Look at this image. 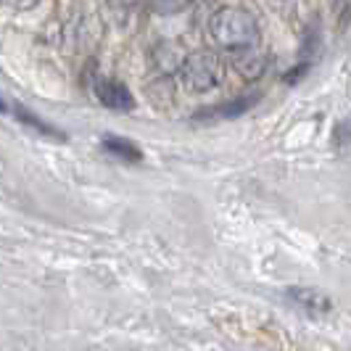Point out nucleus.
<instances>
[{
	"instance_id": "f03ea898",
	"label": "nucleus",
	"mask_w": 351,
	"mask_h": 351,
	"mask_svg": "<svg viewBox=\"0 0 351 351\" xmlns=\"http://www.w3.org/2000/svg\"><path fill=\"white\" fill-rule=\"evenodd\" d=\"M180 80L191 93H209L225 80V61L214 51H195L185 58Z\"/></svg>"
},
{
	"instance_id": "9d476101",
	"label": "nucleus",
	"mask_w": 351,
	"mask_h": 351,
	"mask_svg": "<svg viewBox=\"0 0 351 351\" xmlns=\"http://www.w3.org/2000/svg\"><path fill=\"white\" fill-rule=\"evenodd\" d=\"M335 143H351V122H341L335 130Z\"/></svg>"
},
{
	"instance_id": "7ed1b4c3",
	"label": "nucleus",
	"mask_w": 351,
	"mask_h": 351,
	"mask_svg": "<svg viewBox=\"0 0 351 351\" xmlns=\"http://www.w3.org/2000/svg\"><path fill=\"white\" fill-rule=\"evenodd\" d=\"M95 95L106 108H114V111H130L135 106L132 93L117 80H95Z\"/></svg>"
},
{
	"instance_id": "f8f14e48",
	"label": "nucleus",
	"mask_w": 351,
	"mask_h": 351,
	"mask_svg": "<svg viewBox=\"0 0 351 351\" xmlns=\"http://www.w3.org/2000/svg\"><path fill=\"white\" fill-rule=\"evenodd\" d=\"M0 114H8V104L3 98H0Z\"/></svg>"
},
{
	"instance_id": "6e6552de",
	"label": "nucleus",
	"mask_w": 351,
	"mask_h": 351,
	"mask_svg": "<svg viewBox=\"0 0 351 351\" xmlns=\"http://www.w3.org/2000/svg\"><path fill=\"white\" fill-rule=\"evenodd\" d=\"M104 151H108L111 156L122 158L127 164H138L143 161V151L127 138H119V135H106L104 138Z\"/></svg>"
},
{
	"instance_id": "423d86ee",
	"label": "nucleus",
	"mask_w": 351,
	"mask_h": 351,
	"mask_svg": "<svg viewBox=\"0 0 351 351\" xmlns=\"http://www.w3.org/2000/svg\"><path fill=\"white\" fill-rule=\"evenodd\" d=\"M185 58L188 56H182L180 45H175V43H158L156 48H154V64H156V69L161 74H175V71H180L182 64H185Z\"/></svg>"
},
{
	"instance_id": "9b49d317",
	"label": "nucleus",
	"mask_w": 351,
	"mask_h": 351,
	"mask_svg": "<svg viewBox=\"0 0 351 351\" xmlns=\"http://www.w3.org/2000/svg\"><path fill=\"white\" fill-rule=\"evenodd\" d=\"M14 8H19V11H27V8H35L40 0H8Z\"/></svg>"
},
{
	"instance_id": "0eeeda50",
	"label": "nucleus",
	"mask_w": 351,
	"mask_h": 351,
	"mask_svg": "<svg viewBox=\"0 0 351 351\" xmlns=\"http://www.w3.org/2000/svg\"><path fill=\"white\" fill-rule=\"evenodd\" d=\"M254 104H256V95L235 98V101H230L225 106H214V108H206V111L195 114V119H232V117H241L243 111H248Z\"/></svg>"
},
{
	"instance_id": "39448f33",
	"label": "nucleus",
	"mask_w": 351,
	"mask_h": 351,
	"mask_svg": "<svg viewBox=\"0 0 351 351\" xmlns=\"http://www.w3.org/2000/svg\"><path fill=\"white\" fill-rule=\"evenodd\" d=\"M288 299L293 301V304H299L301 309L312 312V315H328L330 306H333L330 299L322 291H317V288H299V285H293V288H288Z\"/></svg>"
},
{
	"instance_id": "1a4fd4ad",
	"label": "nucleus",
	"mask_w": 351,
	"mask_h": 351,
	"mask_svg": "<svg viewBox=\"0 0 351 351\" xmlns=\"http://www.w3.org/2000/svg\"><path fill=\"white\" fill-rule=\"evenodd\" d=\"M16 117L21 124H27V127H32V130H37L40 135H45V138H56V141H66V135L61 132V130H56V127H51V124H45L43 119H37L32 111H27V108H21V106H16Z\"/></svg>"
},
{
	"instance_id": "20e7f679",
	"label": "nucleus",
	"mask_w": 351,
	"mask_h": 351,
	"mask_svg": "<svg viewBox=\"0 0 351 351\" xmlns=\"http://www.w3.org/2000/svg\"><path fill=\"white\" fill-rule=\"evenodd\" d=\"M232 66L243 80H259L267 69V56L262 51H256L254 45L241 48V51H232Z\"/></svg>"
},
{
	"instance_id": "f257e3e1",
	"label": "nucleus",
	"mask_w": 351,
	"mask_h": 351,
	"mask_svg": "<svg viewBox=\"0 0 351 351\" xmlns=\"http://www.w3.org/2000/svg\"><path fill=\"white\" fill-rule=\"evenodd\" d=\"M209 32L214 43L219 48L228 51H241V48H251L259 40V21L254 14H248L246 8H219L209 21Z\"/></svg>"
}]
</instances>
